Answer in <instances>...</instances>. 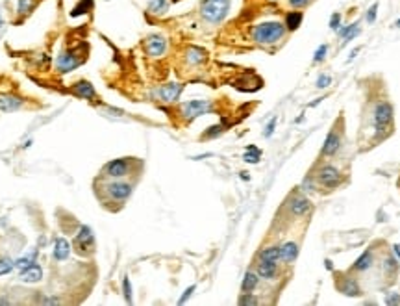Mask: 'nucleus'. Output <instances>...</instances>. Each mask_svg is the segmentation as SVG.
<instances>
[{"label": "nucleus", "mask_w": 400, "mask_h": 306, "mask_svg": "<svg viewBox=\"0 0 400 306\" xmlns=\"http://www.w3.org/2000/svg\"><path fill=\"white\" fill-rule=\"evenodd\" d=\"M241 178H243V180H250V176H248V173H247V171H243V173H241Z\"/></svg>", "instance_id": "8fccbe9b"}, {"label": "nucleus", "mask_w": 400, "mask_h": 306, "mask_svg": "<svg viewBox=\"0 0 400 306\" xmlns=\"http://www.w3.org/2000/svg\"><path fill=\"white\" fill-rule=\"evenodd\" d=\"M167 39L159 34H150L147 39H145V52L150 56V58H161V56L167 52Z\"/></svg>", "instance_id": "9d476101"}, {"label": "nucleus", "mask_w": 400, "mask_h": 306, "mask_svg": "<svg viewBox=\"0 0 400 306\" xmlns=\"http://www.w3.org/2000/svg\"><path fill=\"white\" fill-rule=\"evenodd\" d=\"M376 13H378V4H372L371 8H369V11H367V22L369 24H372L374 20H376Z\"/></svg>", "instance_id": "79ce46f5"}, {"label": "nucleus", "mask_w": 400, "mask_h": 306, "mask_svg": "<svg viewBox=\"0 0 400 306\" xmlns=\"http://www.w3.org/2000/svg\"><path fill=\"white\" fill-rule=\"evenodd\" d=\"M256 273L263 280H276V277H278V264L270 262V260H260V264L256 267Z\"/></svg>", "instance_id": "2eb2a0df"}, {"label": "nucleus", "mask_w": 400, "mask_h": 306, "mask_svg": "<svg viewBox=\"0 0 400 306\" xmlns=\"http://www.w3.org/2000/svg\"><path fill=\"white\" fill-rule=\"evenodd\" d=\"M122 295H124L126 303H132V284L128 277H124V280H122Z\"/></svg>", "instance_id": "4c0bfd02"}, {"label": "nucleus", "mask_w": 400, "mask_h": 306, "mask_svg": "<svg viewBox=\"0 0 400 306\" xmlns=\"http://www.w3.org/2000/svg\"><path fill=\"white\" fill-rule=\"evenodd\" d=\"M315 180L321 185H324L326 189H334V187H337V185L341 184L343 175H341V171H339L335 165H332V163H324V165L319 167V171H317V175H315Z\"/></svg>", "instance_id": "20e7f679"}, {"label": "nucleus", "mask_w": 400, "mask_h": 306, "mask_svg": "<svg viewBox=\"0 0 400 306\" xmlns=\"http://www.w3.org/2000/svg\"><path fill=\"white\" fill-rule=\"evenodd\" d=\"M321 101H323V99H317L315 102H309V108H313V106H317V104H319Z\"/></svg>", "instance_id": "603ef678"}, {"label": "nucleus", "mask_w": 400, "mask_h": 306, "mask_svg": "<svg viewBox=\"0 0 400 306\" xmlns=\"http://www.w3.org/2000/svg\"><path fill=\"white\" fill-rule=\"evenodd\" d=\"M34 6H36V0H19L17 2V13L20 17H24L34 9Z\"/></svg>", "instance_id": "473e14b6"}, {"label": "nucleus", "mask_w": 400, "mask_h": 306, "mask_svg": "<svg viewBox=\"0 0 400 306\" xmlns=\"http://www.w3.org/2000/svg\"><path fill=\"white\" fill-rule=\"evenodd\" d=\"M260 260H270V262H278L280 260V245H270V247H265V249L260 250L258 254Z\"/></svg>", "instance_id": "bb28decb"}, {"label": "nucleus", "mask_w": 400, "mask_h": 306, "mask_svg": "<svg viewBox=\"0 0 400 306\" xmlns=\"http://www.w3.org/2000/svg\"><path fill=\"white\" fill-rule=\"evenodd\" d=\"M171 8V2L169 0H150L147 9H149L150 15H156V17H163Z\"/></svg>", "instance_id": "b1692460"}, {"label": "nucleus", "mask_w": 400, "mask_h": 306, "mask_svg": "<svg viewBox=\"0 0 400 306\" xmlns=\"http://www.w3.org/2000/svg\"><path fill=\"white\" fill-rule=\"evenodd\" d=\"M95 247V234L93 230H91V226H80V230H78V234H76L75 238V249L78 254H82L84 256L85 252L89 249H93Z\"/></svg>", "instance_id": "9b49d317"}, {"label": "nucleus", "mask_w": 400, "mask_h": 306, "mask_svg": "<svg viewBox=\"0 0 400 306\" xmlns=\"http://www.w3.org/2000/svg\"><path fill=\"white\" fill-rule=\"evenodd\" d=\"M395 26H399V28H400V19L397 20V22H395Z\"/></svg>", "instance_id": "864d4df0"}, {"label": "nucleus", "mask_w": 400, "mask_h": 306, "mask_svg": "<svg viewBox=\"0 0 400 306\" xmlns=\"http://www.w3.org/2000/svg\"><path fill=\"white\" fill-rule=\"evenodd\" d=\"M393 115L395 110L389 102H378L372 111V124H374V134L376 139H383L391 134V124H393Z\"/></svg>", "instance_id": "f03ea898"}, {"label": "nucleus", "mask_w": 400, "mask_h": 306, "mask_svg": "<svg viewBox=\"0 0 400 306\" xmlns=\"http://www.w3.org/2000/svg\"><path fill=\"white\" fill-rule=\"evenodd\" d=\"M20 282H26V284H34V282H39L41 278H43V269H41V265H39L38 262L34 264V265H30V267L22 269L20 271Z\"/></svg>", "instance_id": "a211bd4d"}, {"label": "nucleus", "mask_w": 400, "mask_h": 306, "mask_svg": "<svg viewBox=\"0 0 400 306\" xmlns=\"http://www.w3.org/2000/svg\"><path fill=\"white\" fill-rule=\"evenodd\" d=\"M300 189L306 191V193H313V191H315V178H313V175H307L306 178L302 180Z\"/></svg>", "instance_id": "c9c22d12"}, {"label": "nucleus", "mask_w": 400, "mask_h": 306, "mask_svg": "<svg viewBox=\"0 0 400 306\" xmlns=\"http://www.w3.org/2000/svg\"><path fill=\"white\" fill-rule=\"evenodd\" d=\"M341 143H343V139H341V130L337 128V126H334V128L328 132V136L324 138V143H323V148H321V154H323L324 158L335 156V154L339 152V148H341Z\"/></svg>", "instance_id": "1a4fd4ad"}, {"label": "nucleus", "mask_w": 400, "mask_h": 306, "mask_svg": "<svg viewBox=\"0 0 400 306\" xmlns=\"http://www.w3.org/2000/svg\"><path fill=\"white\" fill-rule=\"evenodd\" d=\"M337 289L346 297H358L362 295V287L358 284V280L354 277H341L337 280Z\"/></svg>", "instance_id": "4468645a"}, {"label": "nucleus", "mask_w": 400, "mask_h": 306, "mask_svg": "<svg viewBox=\"0 0 400 306\" xmlns=\"http://www.w3.org/2000/svg\"><path fill=\"white\" fill-rule=\"evenodd\" d=\"M397 271H399V260L393 258V256H387V258L383 260V273L387 277H393Z\"/></svg>", "instance_id": "c756f323"}, {"label": "nucleus", "mask_w": 400, "mask_h": 306, "mask_svg": "<svg viewBox=\"0 0 400 306\" xmlns=\"http://www.w3.org/2000/svg\"><path fill=\"white\" fill-rule=\"evenodd\" d=\"M385 305H400V295L399 293H395V291H391V293H387L385 295V301H383Z\"/></svg>", "instance_id": "a19ab883"}, {"label": "nucleus", "mask_w": 400, "mask_h": 306, "mask_svg": "<svg viewBox=\"0 0 400 306\" xmlns=\"http://www.w3.org/2000/svg\"><path fill=\"white\" fill-rule=\"evenodd\" d=\"M84 61V56L76 50H63L61 54L57 56L56 67L59 73H69V71H75L76 67H80Z\"/></svg>", "instance_id": "0eeeda50"}, {"label": "nucleus", "mask_w": 400, "mask_h": 306, "mask_svg": "<svg viewBox=\"0 0 400 306\" xmlns=\"http://www.w3.org/2000/svg\"><path fill=\"white\" fill-rule=\"evenodd\" d=\"M286 24L280 20H265L252 28V39L258 45H276L286 36Z\"/></svg>", "instance_id": "f257e3e1"}, {"label": "nucleus", "mask_w": 400, "mask_h": 306, "mask_svg": "<svg viewBox=\"0 0 400 306\" xmlns=\"http://www.w3.org/2000/svg\"><path fill=\"white\" fill-rule=\"evenodd\" d=\"M224 132V124H213L204 132L202 139H213V138H219L221 134Z\"/></svg>", "instance_id": "72a5a7b5"}, {"label": "nucleus", "mask_w": 400, "mask_h": 306, "mask_svg": "<svg viewBox=\"0 0 400 306\" xmlns=\"http://www.w3.org/2000/svg\"><path fill=\"white\" fill-rule=\"evenodd\" d=\"M232 6V0H202L200 4V17L210 24L223 22Z\"/></svg>", "instance_id": "7ed1b4c3"}, {"label": "nucleus", "mask_w": 400, "mask_h": 306, "mask_svg": "<svg viewBox=\"0 0 400 306\" xmlns=\"http://www.w3.org/2000/svg\"><path fill=\"white\" fill-rule=\"evenodd\" d=\"M324 267H326V269H330V271H332V269H334V264H332L330 260H326V262H324Z\"/></svg>", "instance_id": "de8ad7c7"}, {"label": "nucleus", "mask_w": 400, "mask_h": 306, "mask_svg": "<svg viewBox=\"0 0 400 306\" xmlns=\"http://www.w3.org/2000/svg\"><path fill=\"white\" fill-rule=\"evenodd\" d=\"M196 289V286H189L186 289V291H184V295L180 297V299H178V305H186L187 303V299H189V297L193 295V291H195Z\"/></svg>", "instance_id": "c03bdc74"}, {"label": "nucleus", "mask_w": 400, "mask_h": 306, "mask_svg": "<svg viewBox=\"0 0 400 306\" xmlns=\"http://www.w3.org/2000/svg\"><path fill=\"white\" fill-rule=\"evenodd\" d=\"M24 101L20 97H15V95H0V111H17L19 108H22Z\"/></svg>", "instance_id": "6ab92c4d"}, {"label": "nucleus", "mask_w": 400, "mask_h": 306, "mask_svg": "<svg viewBox=\"0 0 400 306\" xmlns=\"http://www.w3.org/2000/svg\"><path fill=\"white\" fill-rule=\"evenodd\" d=\"M328 56V45H319L313 54V63H323Z\"/></svg>", "instance_id": "f704fd0d"}, {"label": "nucleus", "mask_w": 400, "mask_h": 306, "mask_svg": "<svg viewBox=\"0 0 400 306\" xmlns=\"http://www.w3.org/2000/svg\"><path fill=\"white\" fill-rule=\"evenodd\" d=\"M11 301L10 299H6V297H4V299H0V305H10Z\"/></svg>", "instance_id": "3c124183"}, {"label": "nucleus", "mask_w": 400, "mask_h": 306, "mask_svg": "<svg viewBox=\"0 0 400 306\" xmlns=\"http://www.w3.org/2000/svg\"><path fill=\"white\" fill-rule=\"evenodd\" d=\"M69 254H71V243L65 238H56V241H54V258L63 262V260L69 258Z\"/></svg>", "instance_id": "5701e85b"}, {"label": "nucleus", "mask_w": 400, "mask_h": 306, "mask_svg": "<svg viewBox=\"0 0 400 306\" xmlns=\"http://www.w3.org/2000/svg\"><path fill=\"white\" fill-rule=\"evenodd\" d=\"M274 128H276V117H272L269 124L265 126V130H263V136H265V138H270V136L274 134Z\"/></svg>", "instance_id": "37998d69"}, {"label": "nucleus", "mask_w": 400, "mask_h": 306, "mask_svg": "<svg viewBox=\"0 0 400 306\" xmlns=\"http://www.w3.org/2000/svg\"><path fill=\"white\" fill-rule=\"evenodd\" d=\"M210 111H213V104L210 101H202V99L184 102V104L180 106V113H182V117L186 121H193L196 119V117H200V115L210 113Z\"/></svg>", "instance_id": "39448f33"}, {"label": "nucleus", "mask_w": 400, "mask_h": 306, "mask_svg": "<svg viewBox=\"0 0 400 306\" xmlns=\"http://www.w3.org/2000/svg\"><path fill=\"white\" fill-rule=\"evenodd\" d=\"M15 269V260H11L10 256H0V277L8 275Z\"/></svg>", "instance_id": "2f4dec72"}, {"label": "nucleus", "mask_w": 400, "mask_h": 306, "mask_svg": "<svg viewBox=\"0 0 400 306\" xmlns=\"http://www.w3.org/2000/svg\"><path fill=\"white\" fill-rule=\"evenodd\" d=\"M104 189H106V193L112 197L113 201H117V203H124L128 197L132 195V184H128V182H122L121 178H112V182H108V184L104 185Z\"/></svg>", "instance_id": "423d86ee"}, {"label": "nucleus", "mask_w": 400, "mask_h": 306, "mask_svg": "<svg viewBox=\"0 0 400 306\" xmlns=\"http://www.w3.org/2000/svg\"><path fill=\"white\" fill-rule=\"evenodd\" d=\"M184 91V85L182 83H176V82H171V83H165L156 89V97H158L161 102L165 104H172L180 99V95Z\"/></svg>", "instance_id": "f8f14e48"}, {"label": "nucleus", "mask_w": 400, "mask_h": 306, "mask_svg": "<svg viewBox=\"0 0 400 306\" xmlns=\"http://www.w3.org/2000/svg\"><path fill=\"white\" fill-rule=\"evenodd\" d=\"M358 54H360V48H352V50H350V56H348V61H352Z\"/></svg>", "instance_id": "49530a36"}, {"label": "nucleus", "mask_w": 400, "mask_h": 306, "mask_svg": "<svg viewBox=\"0 0 400 306\" xmlns=\"http://www.w3.org/2000/svg\"><path fill=\"white\" fill-rule=\"evenodd\" d=\"M73 93H75L78 99H85V101H93L96 97V91H95L93 83L87 82V80H80L73 85Z\"/></svg>", "instance_id": "dca6fc26"}, {"label": "nucleus", "mask_w": 400, "mask_h": 306, "mask_svg": "<svg viewBox=\"0 0 400 306\" xmlns=\"http://www.w3.org/2000/svg\"><path fill=\"white\" fill-rule=\"evenodd\" d=\"M91 8H93V0H80L75 6V9L71 11V17H78L82 13H87Z\"/></svg>", "instance_id": "7c9ffc66"}, {"label": "nucleus", "mask_w": 400, "mask_h": 306, "mask_svg": "<svg viewBox=\"0 0 400 306\" xmlns=\"http://www.w3.org/2000/svg\"><path fill=\"white\" fill-rule=\"evenodd\" d=\"M341 20H343V17H341V13H334V15L330 17V28H332L334 32H337L339 28L343 26V24H341Z\"/></svg>", "instance_id": "ea45409f"}, {"label": "nucleus", "mask_w": 400, "mask_h": 306, "mask_svg": "<svg viewBox=\"0 0 400 306\" xmlns=\"http://www.w3.org/2000/svg\"><path fill=\"white\" fill-rule=\"evenodd\" d=\"M337 32H339V37H341V46H344L348 41H352L354 37L360 36L362 28H360V22H352V24H348V26L339 28Z\"/></svg>", "instance_id": "4be33fe9"}, {"label": "nucleus", "mask_w": 400, "mask_h": 306, "mask_svg": "<svg viewBox=\"0 0 400 306\" xmlns=\"http://www.w3.org/2000/svg\"><path fill=\"white\" fill-rule=\"evenodd\" d=\"M132 169V163L128 158H117V160H112L104 165V175L108 178H124L128 176Z\"/></svg>", "instance_id": "6e6552de"}, {"label": "nucleus", "mask_w": 400, "mask_h": 306, "mask_svg": "<svg viewBox=\"0 0 400 306\" xmlns=\"http://www.w3.org/2000/svg\"><path fill=\"white\" fill-rule=\"evenodd\" d=\"M298 258V243L295 241H286L280 245V260L286 264H293Z\"/></svg>", "instance_id": "f3484780"}, {"label": "nucleus", "mask_w": 400, "mask_h": 306, "mask_svg": "<svg viewBox=\"0 0 400 306\" xmlns=\"http://www.w3.org/2000/svg\"><path fill=\"white\" fill-rule=\"evenodd\" d=\"M311 0H287V4L291 6V8H295V9H302V8H306L307 4H309Z\"/></svg>", "instance_id": "a18cd8bd"}, {"label": "nucleus", "mask_w": 400, "mask_h": 306, "mask_svg": "<svg viewBox=\"0 0 400 306\" xmlns=\"http://www.w3.org/2000/svg\"><path fill=\"white\" fill-rule=\"evenodd\" d=\"M302 19H304V13H302V11H289L287 15H286V20H284L286 30H287V32L298 30V26L302 24Z\"/></svg>", "instance_id": "393cba45"}, {"label": "nucleus", "mask_w": 400, "mask_h": 306, "mask_svg": "<svg viewBox=\"0 0 400 306\" xmlns=\"http://www.w3.org/2000/svg\"><path fill=\"white\" fill-rule=\"evenodd\" d=\"M258 284H260V275L254 273V271H247L245 277H243L241 289L243 291H254L258 287Z\"/></svg>", "instance_id": "a878e982"}, {"label": "nucleus", "mask_w": 400, "mask_h": 306, "mask_svg": "<svg viewBox=\"0 0 400 306\" xmlns=\"http://www.w3.org/2000/svg\"><path fill=\"white\" fill-rule=\"evenodd\" d=\"M237 303L245 306V305H258L260 301H258V299L254 297V293H252V291H243V295L239 297V301H237Z\"/></svg>", "instance_id": "e433bc0d"}, {"label": "nucleus", "mask_w": 400, "mask_h": 306, "mask_svg": "<svg viewBox=\"0 0 400 306\" xmlns=\"http://www.w3.org/2000/svg\"><path fill=\"white\" fill-rule=\"evenodd\" d=\"M393 250H395V254L400 258V245H393Z\"/></svg>", "instance_id": "09e8293b"}, {"label": "nucleus", "mask_w": 400, "mask_h": 306, "mask_svg": "<svg viewBox=\"0 0 400 306\" xmlns=\"http://www.w3.org/2000/svg\"><path fill=\"white\" fill-rule=\"evenodd\" d=\"M206 58H208V54H206L204 48H200V46H189V48L186 50V61L189 65L204 63Z\"/></svg>", "instance_id": "412c9836"}, {"label": "nucleus", "mask_w": 400, "mask_h": 306, "mask_svg": "<svg viewBox=\"0 0 400 306\" xmlns=\"http://www.w3.org/2000/svg\"><path fill=\"white\" fill-rule=\"evenodd\" d=\"M287 208H289V212H291V215L304 217V215L309 213V210H311V203H309V199L304 197L302 193H295L287 201Z\"/></svg>", "instance_id": "ddd939ff"}, {"label": "nucleus", "mask_w": 400, "mask_h": 306, "mask_svg": "<svg viewBox=\"0 0 400 306\" xmlns=\"http://www.w3.org/2000/svg\"><path fill=\"white\" fill-rule=\"evenodd\" d=\"M243 160H245L247 163H258V162L261 160V150L258 147H254V145H248Z\"/></svg>", "instance_id": "c85d7f7f"}, {"label": "nucleus", "mask_w": 400, "mask_h": 306, "mask_svg": "<svg viewBox=\"0 0 400 306\" xmlns=\"http://www.w3.org/2000/svg\"><path fill=\"white\" fill-rule=\"evenodd\" d=\"M330 83H332V76H328V74H321V76L317 78L315 85L319 87V89H326Z\"/></svg>", "instance_id": "58836bf2"}, {"label": "nucleus", "mask_w": 400, "mask_h": 306, "mask_svg": "<svg viewBox=\"0 0 400 306\" xmlns=\"http://www.w3.org/2000/svg\"><path fill=\"white\" fill-rule=\"evenodd\" d=\"M36 260H38V250H32V252H28V254L20 256L19 260H15V267L19 269V271H22V269L34 265V264H36Z\"/></svg>", "instance_id": "cd10ccee"}, {"label": "nucleus", "mask_w": 400, "mask_h": 306, "mask_svg": "<svg viewBox=\"0 0 400 306\" xmlns=\"http://www.w3.org/2000/svg\"><path fill=\"white\" fill-rule=\"evenodd\" d=\"M372 264H374V254H372V250H363L362 254L356 258L352 269L354 271L363 273V271H369V269L372 267Z\"/></svg>", "instance_id": "aec40b11"}]
</instances>
